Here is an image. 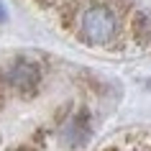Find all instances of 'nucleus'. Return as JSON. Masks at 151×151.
Returning <instances> with one entry per match:
<instances>
[{
    "instance_id": "7ed1b4c3",
    "label": "nucleus",
    "mask_w": 151,
    "mask_h": 151,
    "mask_svg": "<svg viewBox=\"0 0 151 151\" xmlns=\"http://www.w3.org/2000/svg\"><path fill=\"white\" fill-rule=\"evenodd\" d=\"M133 26H136V39L141 41L143 46H149V44H151V18H143L141 16Z\"/></svg>"
},
{
    "instance_id": "f03ea898",
    "label": "nucleus",
    "mask_w": 151,
    "mask_h": 151,
    "mask_svg": "<svg viewBox=\"0 0 151 151\" xmlns=\"http://www.w3.org/2000/svg\"><path fill=\"white\" fill-rule=\"evenodd\" d=\"M10 85L16 90H21V92L36 90V85H39V72H36V67L28 64V62L16 64V67L10 69Z\"/></svg>"
},
{
    "instance_id": "f257e3e1",
    "label": "nucleus",
    "mask_w": 151,
    "mask_h": 151,
    "mask_svg": "<svg viewBox=\"0 0 151 151\" xmlns=\"http://www.w3.org/2000/svg\"><path fill=\"white\" fill-rule=\"evenodd\" d=\"M118 28L120 21L113 13L110 5L105 3H92L80 13V39L90 46H108L110 41L118 39Z\"/></svg>"
}]
</instances>
